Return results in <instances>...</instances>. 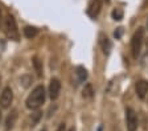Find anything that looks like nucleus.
Segmentation results:
<instances>
[{
  "instance_id": "1",
  "label": "nucleus",
  "mask_w": 148,
  "mask_h": 131,
  "mask_svg": "<svg viewBox=\"0 0 148 131\" xmlns=\"http://www.w3.org/2000/svg\"><path fill=\"white\" fill-rule=\"evenodd\" d=\"M45 102V89L42 85H38L33 89L29 97L27 98V107L31 110H36Z\"/></svg>"
},
{
  "instance_id": "2",
  "label": "nucleus",
  "mask_w": 148,
  "mask_h": 131,
  "mask_svg": "<svg viewBox=\"0 0 148 131\" xmlns=\"http://www.w3.org/2000/svg\"><path fill=\"white\" fill-rule=\"evenodd\" d=\"M4 31H5V34H7V37H8V38H11V40H13V41H18L20 34H18L17 24H16L15 19H13V16L8 15L5 17V23H4Z\"/></svg>"
},
{
  "instance_id": "3",
  "label": "nucleus",
  "mask_w": 148,
  "mask_h": 131,
  "mask_svg": "<svg viewBox=\"0 0 148 131\" xmlns=\"http://www.w3.org/2000/svg\"><path fill=\"white\" fill-rule=\"evenodd\" d=\"M143 40H144V29L138 28V31L134 33L132 40H131V50H132L134 58H138L139 54H140Z\"/></svg>"
},
{
  "instance_id": "4",
  "label": "nucleus",
  "mask_w": 148,
  "mask_h": 131,
  "mask_svg": "<svg viewBox=\"0 0 148 131\" xmlns=\"http://www.w3.org/2000/svg\"><path fill=\"white\" fill-rule=\"evenodd\" d=\"M126 122H127V130L136 131V128H138V117H136V112L131 107L126 109Z\"/></svg>"
},
{
  "instance_id": "5",
  "label": "nucleus",
  "mask_w": 148,
  "mask_h": 131,
  "mask_svg": "<svg viewBox=\"0 0 148 131\" xmlns=\"http://www.w3.org/2000/svg\"><path fill=\"white\" fill-rule=\"evenodd\" d=\"M13 101V91L11 87L7 86L5 89L3 90L1 95H0V107H3V109H8L11 106V103Z\"/></svg>"
},
{
  "instance_id": "6",
  "label": "nucleus",
  "mask_w": 148,
  "mask_h": 131,
  "mask_svg": "<svg viewBox=\"0 0 148 131\" xmlns=\"http://www.w3.org/2000/svg\"><path fill=\"white\" fill-rule=\"evenodd\" d=\"M102 8V1L101 0H90L89 7H87V15L91 17V19H95L98 13L101 12Z\"/></svg>"
},
{
  "instance_id": "7",
  "label": "nucleus",
  "mask_w": 148,
  "mask_h": 131,
  "mask_svg": "<svg viewBox=\"0 0 148 131\" xmlns=\"http://www.w3.org/2000/svg\"><path fill=\"white\" fill-rule=\"evenodd\" d=\"M61 91V82L57 78H52L50 80V85H49V95L52 99H57Z\"/></svg>"
},
{
  "instance_id": "8",
  "label": "nucleus",
  "mask_w": 148,
  "mask_h": 131,
  "mask_svg": "<svg viewBox=\"0 0 148 131\" xmlns=\"http://www.w3.org/2000/svg\"><path fill=\"white\" fill-rule=\"evenodd\" d=\"M135 90H136L138 97L140 98V99H144L147 93H148V81H145V80L138 81L135 85Z\"/></svg>"
},
{
  "instance_id": "9",
  "label": "nucleus",
  "mask_w": 148,
  "mask_h": 131,
  "mask_svg": "<svg viewBox=\"0 0 148 131\" xmlns=\"http://www.w3.org/2000/svg\"><path fill=\"white\" fill-rule=\"evenodd\" d=\"M99 44H101V48H102V50H103V53L105 54L110 53L112 45H111V41L108 40L107 36H105V34H102V33L99 34Z\"/></svg>"
},
{
  "instance_id": "10",
  "label": "nucleus",
  "mask_w": 148,
  "mask_h": 131,
  "mask_svg": "<svg viewBox=\"0 0 148 131\" xmlns=\"http://www.w3.org/2000/svg\"><path fill=\"white\" fill-rule=\"evenodd\" d=\"M16 119H17V111L13 110V111L8 115V118H7V122H5V128L7 130H11V128L15 126Z\"/></svg>"
},
{
  "instance_id": "11",
  "label": "nucleus",
  "mask_w": 148,
  "mask_h": 131,
  "mask_svg": "<svg viewBox=\"0 0 148 131\" xmlns=\"http://www.w3.org/2000/svg\"><path fill=\"white\" fill-rule=\"evenodd\" d=\"M77 77H78V81L79 82H83L87 80V70L83 66H78L77 68Z\"/></svg>"
},
{
  "instance_id": "12",
  "label": "nucleus",
  "mask_w": 148,
  "mask_h": 131,
  "mask_svg": "<svg viewBox=\"0 0 148 131\" xmlns=\"http://www.w3.org/2000/svg\"><path fill=\"white\" fill-rule=\"evenodd\" d=\"M37 28H34V27H25L24 28V34L27 38H33L34 36L37 34Z\"/></svg>"
},
{
  "instance_id": "13",
  "label": "nucleus",
  "mask_w": 148,
  "mask_h": 131,
  "mask_svg": "<svg viewBox=\"0 0 148 131\" xmlns=\"http://www.w3.org/2000/svg\"><path fill=\"white\" fill-rule=\"evenodd\" d=\"M123 10L122 8H115L114 11H112V19L114 20H118V21H120V20L123 19Z\"/></svg>"
},
{
  "instance_id": "14",
  "label": "nucleus",
  "mask_w": 148,
  "mask_h": 131,
  "mask_svg": "<svg viewBox=\"0 0 148 131\" xmlns=\"http://www.w3.org/2000/svg\"><path fill=\"white\" fill-rule=\"evenodd\" d=\"M83 97L85 98L92 97V87L90 86V85H86V87H85V90H83Z\"/></svg>"
},
{
  "instance_id": "15",
  "label": "nucleus",
  "mask_w": 148,
  "mask_h": 131,
  "mask_svg": "<svg viewBox=\"0 0 148 131\" xmlns=\"http://www.w3.org/2000/svg\"><path fill=\"white\" fill-rule=\"evenodd\" d=\"M34 66H36V69H37V73H38V75H41V68H40V62H38V58L37 57H34Z\"/></svg>"
},
{
  "instance_id": "16",
  "label": "nucleus",
  "mask_w": 148,
  "mask_h": 131,
  "mask_svg": "<svg viewBox=\"0 0 148 131\" xmlns=\"http://www.w3.org/2000/svg\"><path fill=\"white\" fill-rule=\"evenodd\" d=\"M115 37H118V38H119L120 37V36H122V28H118V32H115Z\"/></svg>"
},
{
  "instance_id": "17",
  "label": "nucleus",
  "mask_w": 148,
  "mask_h": 131,
  "mask_svg": "<svg viewBox=\"0 0 148 131\" xmlns=\"http://www.w3.org/2000/svg\"><path fill=\"white\" fill-rule=\"evenodd\" d=\"M57 131H65V125H64V123H62V125L57 128Z\"/></svg>"
},
{
  "instance_id": "18",
  "label": "nucleus",
  "mask_w": 148,
  "mask_h": 131,
  "mask_svg": "<svg viewBox=\"0 0 148 131\" xmlns=\"http://www.w3.org/2000/svg\"><path fill=\"white\" fill-rule=\"evenodd\" d=\"M1 21H3V15H1V8H0V25H1Z\"/></svg>"
},
{
  "instance_id": "19",
  "label": "nucleus",
  "mask_w": 148,
  "mask_h": 131,
  "mask_svg": "<svg viewBox=\"0 0 148 131\" xmlns=\"http://www.w3.org/2000/svg\"><path fill=\"white\" fill-rule=\"evenodd\" d=\"M0 122H1V111H0Z\"/></svg>"
},
{
  "instance_id": "20",
  "label": "nucleus",
  "mask_w": 148,
  "mask_h": 131,
  "mask_svg": "<svg viewBox=\"0 0 148 131\" xmlns=\"http://www.w3.org/2000/svg\"><path fill=\"white\" fill-rule=\"evenodd\" d=\"M69 131H75V130H74V128H70V130H69Z\"/></svg>"
},
{
  "instance_id": "21",
  "label": "nucleus",
  "mask_w": 148,
  "mask_h": 131,
  "mask_svg": "<svg viewBox=\"0 0 148 131\" xmlns=\"http://www.w3.org/2000/svg\"><path fill=\"white\" fill-rule=\"evenodd\" d=\"M147 27H148V20H147Z\"/></svg>"
},
{
  "instance_id": "22",
  "label": "nucleus",
  "mask_w": 148,
  "mask_h": 131,
  "mask_svg": "<svg viewBox=\"0 0 148 131\" xmlns=\"http://www.w3.org/2000/svg\"><path fill=\"white\" fill-rule=\"evenodd\" d=\"M0 82H1V78H0Z\"/></svg>"
}]
</instances>
